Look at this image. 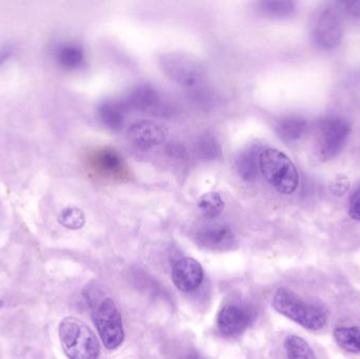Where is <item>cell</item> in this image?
Returning a JSON list of instances; mask_svg holds the SVG:
<instances>
[{"label":"cell","mask_w":360,"mask_h":359,"mask_svg":"<svg viewBox=\"0 0 360 359\" xmlns=\"http://www.w3.org/2000/svg\"><path fill=\"white\" fill-rule=\"evenodd\" d=\"M272 306L275 311L309 331L325 328L329 318L325 307L304 301L289 289H278L273 296Z\"/></svg>","instance_id":"1"},{"label":"cell","mask_w":360,"mask_h":359,"mask_svg":"<svg viewBox=\"0 0 360 359\" xmlns=\"http://www.w3.org/2000/svg\"><path fill=\"white\" fill-rule=\"evenodd\" d=\"M59 341L69 359H98L101 346L95 333L79 318L68 316L59 324Z\"/></svg>","instance_id":"2"},{"label":"cell","mask_w":360,"mask_h":359,"mask_svg":"<svg viewBox=\"0 0 360 359\" xmlns=\"http://www.w3.org/2000/svg\"><path fill=\"white\" fill-rule=\"evenodd\" d=\"M259 172L279 193L290 195L297 190L300 176L292 160L279 150H264L259 154Z\"/></svg>","instance_id":"3"},{"label":"cell","mask_w":360,"mask_h":359,"mask_svg":"<svg viewBox=\"0 0 360 359\" xmlns=\"http://www.w3.org/2000/svg\"><path fill=\"white\" fill-rule=\"evenodd\" d=\"M350 133V124L342 118L321 120L315 129V151L319 159L326 162L335 157L344 149Z\"/></svg>","instance_id":"4"},{"label":"cell","mask_w":360,"mask_h":359,"mask_svg":"<svg viewBox=\"0 0 360 359\" xmlns=\"http://www.w3.org/2000/svg\"><path fill=\"white\" fill-rule=\"evenodd\" d=\"M160 69L179 86L195 89L202 84L205 72L202 65L181 53H166L160 57Z\"/></svg>","instance_id":"5"},{"label":"cell","mask_w":360,"mask_h":359,"mask_svg":"<svg viewBox=\"0 0 360 359\" xmlns=\"http://www.w3.org/2000/svg\"><path fill=\"white\" fill-rule=\"evenodd\" d=\"M93 318L105 347L110 351L118 349L124 341V329L122 314L114 301L111 299L101 301L95 308Z\"/></svg>","instance_id":"6"},{"label":"cell","mask_w":360,"mask_h":359,"mask_svg":"<svg viewBox=\"0 0 360 359\" xmlns=\"http://www.w3.org/2000/svg\"><path fill=\"white\" fill-rule=\"evenodd\" d=\"M255 318V311L249 306L230 303L220 310L217 328L224 337H237L248 330Z\"/></svg>","instance_id":"7"},{"label":"cell","mask_w":360,"mask_h":359,"mask_svg":"<svg viewBox=\"0 0 360 359\" xmlns=\"http://www.w3.org/2000/svg\"><path fill=\"white\" fill-rule=\"evenodd\" d=\"M313 40L323 48H336L342 38V23L340 14L334 8H325L316 18L312 30Z\"/></svg>","instance_id":"8"},{"label":"cell","mask_w":360,"mask_h":359,"mask_svg":"<svg viewBox=\"0 0 360 359\" xmlns=\"http://www.w3.org/2000/svg\"><path fill=\"white\" fill-rule=\"evenodd\" d=\"M196 242L201 248L210 251L232 250L237 246L236 235L229 226L222 223H207L196 233Z\"/></svg>","instance_id":"9"},{"label":"cell","mask_w":360,"mask_h":359,"mask_svg":"<svg viewBox=\"0 0 360 359\" xmlns=\"http://www.w3.org/2000/svg\"><path fill=\"white\" fill-rule=\"evenodd\" d=\"M168 129L158 122H143L132 124L128 130L129 141L141 150H150L168 138Z\"/></svg>","instance_id":"10"},{"label":"cell","mask_w":360,"mask_h":359,"mask_svg":"<svg viewBox=\"0 0 360 359\" xmlns=\"http://www.w3.org/2000/svg\"><path fill=\"white\" fill-rule=\"evenodd\" d=\"M172 280L181 292H193L202 284V267L192 257L180 259L173 266Z\"/></svg>","instance_id":"11"},{"label":"cell","mask_w":360,"mask_h":359,"mask_svg":"<svg viewBox=\"0 0 360 359\" xmlns=\"http://www.w3.org/2000/svg\"><path fill=\"white\" fill-rule=\"evenodd\" d=\"M127 109L136 110L147 113L162 112V100L160 93L149 84H141L131 91L124 101Z\"/></svg>","instance_id":"12"},{"label":"cell","mask_w":360,"mask_h":359,"mask_svg":"<svg viewBox=\"0 0 360 359\" xmlns=\"http://www.w3.org/2000/svg\"><path fill=\"white\" fill-rule=\"evenodd\" d=\"M127 110L124 101H105L98 107L99 119L110 130L120 131L124 126Z\"/></svg>","instance_id":"13"},{"label":"cell","mask_w":360,"mask_h":359,"mask_svg":"<svg viewBox=\"0 0 360 359\" xmlns=\"http://www.w3.org/2000/svg\"><path fill=\"white\" fill-rule=\"evenodd\" d=\"M259 154H257V149L251 147L240 152L237 156V172L247 183H253L257 179L259 173Z\"/></svg>","instance_id":"14"},{"label":"cell","mask_w":360,"mask_h":359,"mask_svg":"<svg viewBox=\"0 0 360 359\" xmlns=\"http://www.w3.org/2000/svg\"><path fill=\"white\" fill-rule=\"evenodd\" d=\"M93 160L97 170L101 171L103 174L113 177H120L124 175V162L120 154L114 150H101L95 154Z\"/></svg>","instance_id":"15"},{"label":"cell","mask_w":360,"mask_h":359,"mask_svg":"<svg viewBox=\"0 0 360 359\" xmlns=\"http://www.w3.org/2000/svg\"><path fill=\"white\" fill-rule=\"evenodd\" d=\"M57 63L65 70L79 69L84 65V51L79 44H63L55 53Z\"/></svg>","instance_id":"16"},{"label":"cell","mask_w":360,"mask_h":359,"mask_svg":"<svg viewBox=\"0 0 360 359\" xmlns=\"http://www.w3.org/2000/svg\"><path fill=\"white\" fill-rule=\"evenodd\" d=\"M333 337L344 351L360 354V327H340L334 330Z\"/></svg>","instance_id":"17"},{"label":"cell","mask_w":360,"mask_h":359,"mask_svg":"<svg viewBox=\"0 0 360 359\" xmlns=\"http://www.w3.org/2000/svg\"><path fill=\"white\" fill-rule=\"evenodd\" d=\"M307 130V122L297 116H289L279 120L276 131L279 136L287 141H296L302 138Z\"/></svg>","instance_id":"18"},{"label":"cell","mask_w":360,"mask_h":359,"mask_svg":"<svg viewBox=\"0 0 360 359\" xmlns=\"http://www.w3.org/2000/svg\"><path fill=\"white\" fill-rule=\"evenodd\" d=\"M195 151L199 158L205 162H214L219 159L222 155V148L219 141L212 135H203L199 137L195 143Z\"/></svg>","instance_id":"19"},{"label":"cell","mask_w":360,"mask_h":359,"mask_svg":"<svg viewBox=\"0 0 360 359\" xmlns=\"http://www.w3.org/2000/svg\"><path fill=\"white\" fill-rule=\"evenodd\" d=\"M288 359H317L314 351L302 337L289 335L285 341Z\"/></svg>","instance_id":"20"},{"label":"cell","mask_w":360,"mask_h":359,"mask_svg":"<svg viewBox=\"0 0 360 359\" xmlns=\"http://www.w3.org/2000/svg\"><path fill=\"white\" fill-rule=\"evenodd\" d=\"M198 208L203 216L213 219L219 216L224 209V202L217 192L203 194L198 202Z\"/></svg>","instance_id":"21"},{"label":"cell","mask_w":360,"mask_h":359,"mask_svg":"<svg viewBox=\"0 0 360 359\" xmlns=\"http://www.w3.org/2000/svg\"><path fill=\"white\" fill-rule=\"evenodd\" d=\"M260 11L266 16L272 18H285L291 16L295 11V4L292 1H281V0H270L259 4Z\"/></svg>","instance_id":"22"},{"label":"cell","mask_w":360,"mask_h":359,"mask_svg":"<svg viewBox=\"0 0 360 359\" xmlns=\"http://www.w3.org/2000/svg\"><path fill=\"white\" fill-rule=\"evenodd\" d=\"M58 221L63 227L69 230H79L86 223L84 212L78 208H67L58 215Z\"/></svg>","instance_id":"23"},{"label":"cell","mask_w":360,"mask_h":359,"mask_svg":"<svg viewBox=\"0 0 360 359\" xmlns=\"http://www.w3.org/2000/svg\"><path fill=\"white\" fill-rule=\"evenodd\" d=\"M349 214H350L351 218L360 221V185L351 195Z\"/></svg>","instance_id":"24"},{"label":"cell","mask_w":360,"mask_h":359,"mask_svg":"<svg viewBox=\"0 0 360 359\" xmlns=\"http://www.w3.org/2000/svg\"><path fill=\"white\" fill-rule=\"evenodd\" d=\"M349 187H350V183H349L348 179H347L346 177L340 176L335 178V181L332 183L331 190L335 195L340 196L347 193Z\"/></svg>","instance_id":"25"},{"label":"cell","mask_w":360,"mask_h":359,"mask_svg":"<svg viewBox=\"0 0 360 359\" xmlns=\"http://www.w3.org/2000/svg\"><path fill=\"white\" fill-rule=\"evenodd\" d=\"M342 11L346 12L352 18H360V1H345L340 2Z\"/></svg>","instance_id":"26"},{"label":"cell","mask_w":360,"mask_h":359,"mask_svg":"<svg viewBox=\"0 0 360 359\" xmlns=\"http://www.w3.org/2000/svg\"><path fill=\"white\" fill-rule=\"evenodd\" d=\"M167 151L170 153V155L172 157L176 158H182L186 154V149H184V145H180L179 143H170L167 148Z\"/></svg>","instance_id":"27"},{"label":"cell","mask_w":360,"mask_h":359,"mask_svg":"<svg viewBox=\"0 0 360 359\" xmlns=\"http://www.w3.org/2000/svg\"><path fill=\"white\" fill-rule=\"evenodd\" d=\"M13 48L10 46H4L0 48V67L4 65L12 57Z\"/></svg>","instance_id":"28"},{"label":"cell","mask_w":360,"mask_h":359,"mask_svg":"<svg viewBox=\"0 0 360 359\" xmlns=\"http://www.w3.org/2000/svg\"><path fill=\"white\" fill-rule=\"evenodd\" d=\"M182 359H205L202 356L199 355L198 353H191L188 354V355L184 356Z\"/></svg>","instance_id":"29"},{"label":"cell","mask_w":360,"mask_h":359,"mask_svg":"<svg viewBox=\"0 0 360 359\" xmlns=\"http://www.w3.org/2000/svg\"><path fill=\"white\" fill-rule=\"evenodd\" d=\"M4 301H0V309H2V308H4Z\"/></svg>","instance_id":"30"}]
</instances>
